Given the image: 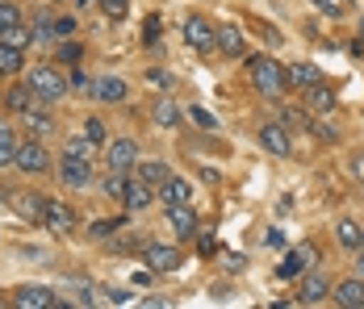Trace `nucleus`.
Here are the masks:
<instances>
[{"label":"nucleus","instance_id":"f257e3e1","mask_svg":"<svg viewBox=\"0 0 364 309\" xmlns=\"http://www.w3.org/2000/svg\"><path fill=\"white\" fill-rule=\"evenodd\" d=\"M247 71H252L255 92H264L268 101H281V97H285L289 80H285V67H281L277 59H268V55H252V59H247Z\"/></svg>","mask_w":364,"mask_h":309},{"label":"nucleus","instance_id":"f03ea898","mask_svg":"<svg viewBox=\"0 0 364 309\" xmlns=\"http://www.w3.org/2000/svg\"><path fill=\"white\" fill-rule=\"evenodd\" d=\"M30 88H34V97L42 104H50V101H63L68 92H72V84L63 80V71H55V67H30V80H26Z\"/></svg>","mask_w":364,"mask_h":309},{"label":"nucleus","instance_id":"7ed1b4c3","mask_svg":"<svg viewBox=\"0 0 364 309\" xmlns=\"http://www.w3.org/2000/svg\"><path fill=\"white\" fill-rule=\"evenodd\" d=\"M314 264H318V242H297L289 255L281 259L277 276H281V280H293V276H306Z\"/></svg>","mask_w":364,"mask_h":309},{"label":"nucleus","instance_id":"20e7f679","mask_svg":"<svg viewBox=\"0 0 364 309\" xmlns=\"http://www.w3.org/2000/svg\"><path fill=\"white\" fill-rule=\"evenodd\" d=\"M13 163H17L26 175L50 172V155H46V146H42L38 138H30V142H17V159H13Z\"/></svg>","mask_w":364,"mask_h":309},{"label":"nucleus","instance_id":"39448f33","mask_svg":"<svg viewBox=\"0 0 364 309\" xmlns=\"http://www.w3.org/2000/svg\"><path fill=\"white\" fill-rule=\"evenodd\" d=\"M105 163H109V172H134L139 168V142L134 138H113L109 151H105Z\"/></svg>","mask_w":364,"mask_h":309},{"label":"nucleus","instance_id":"423d86ee","mask_svg":"<svg viewBox=\"0 0 364 309\" xmlns=\"http://www.w3.org/2000/svg\"><path fill=\"white\" fill-rule=\"evenodd\" d=\"M9 305H17V309H55L59 297H55L50 288H42V284H21V288L9 297Z\"/></svg>","mask_w":364,"mask_h":309},{"label":"nucleus","instance_id":"0eeeda50","mask_svg":"<svg viewBox=\"0 0 364 309\" xmlns=\"http://www.w3.org/2000/svg\"><path fill=\"white\" fill-rule=\"evenodd\" d=\"M143 259L151 272H176L184 264V255L176 251V246H164V242H146L143 246Z\"/></svg>","mask_w":364,"mask_h":309},{"label":"nucleus","instance_id":"6e6552de","mask_svg":"<svg viewBox=\"0 0 364 309\" xmlns=\"http://www.w3.org/2000/svg\"><path fill=\"white\" fill-rule=\"evenodd\" d=\"M181 30H184V42H188L197 55H210V50H218V46H214V26H210L205 17H188Z\"/></svg>","mask_w":364,"mask_h":309},{"label":"nucleus","instance_id":"1a4fd4ad","mask_svg":"<svg viewBox=\"0 0 364 309\" xmlns=\"http://www.w3.org/2000/svg\"><path fill=\"white\" fill-rule=\"evenodd\" d=\"M259 146H264L272 159H289V151H293L289 130H285L281 121H268V126H259Z\"/></svg>","mask_w":364,"mask_h":309},{"label":"nucleus","instance_id":"9d476101","mask_svg":"<svg viewBox=\"0 0 364 309\" xmlns=\"http://www.w3.org/2000/svg\"><path fill=\"white\" fill-rule=\"evenodd\" d=\"M168 226H172L176 239H197L201 234V222H197L193 205H168Z\"/></svg>","mask_w":364,"mask_h":309},{"label":"nucleus","instance_id":"9b49d317","mask_svg":"<svg viewBox=\"0 0 364 309\" xmlns=\"http://www.w3.org/2000/svg\"><path fill=\"white\" fill-rule=\"evenodd\" d=\"M331 297V280L323 272H306L301 276V284H297V301L301 305H318V301H327Z\"/></svg>","mask_w":364,"mask_h":309},{"label":"nucleus","instance_id":"f8f14e48","mask_svg":"<svg viewBox=\"0 0 364 309\" xmlns=\"http://www.w3.org/2000/svg\"><path fill=\"white\" fill-rule=\"evenodd\" d=\"M151 201H155V188H151V184H146L139 172H130V184H126L122 209H126V213H139V209H146Z\"/></svg>","mask_w":364,"mask_h":309},{"label":"nucleus","instance_id":"ddd939ff","mask_svg":"<svg viewBox=\"0 0 364 309\" xmlns=\"http://www.w3.org/2000/svg\"><path fill=\"white\" fill-rule=\"evenodd\" d=\"M214 46H218L226 59H243V50H247V38L239 26H214Z\"/></svg>","mask_w":364,"mask_h":309},{"label":"nucleus","instance_id":"4468645a","mask_svg":"<svg viewBox=\"0 0 364 309\" xmlns=\"http://www.w3.org/2000/svg\"><path fill=\"white\" fill-rule=\"evenodd\" d=\"M126 80H117V75H97L92 80V88H88V97H97V101H105V104H122L126 101Z\"/></svg>","mask_w":364,"mask_h":309},{"label":"nucleus","instance_id":"2eb2a0df","mask_svg":"<svg viewBox=\"0 0 364 309\" xmlns=\"http://www.w3.org/2000/svg\"><path fill=\"white\" fill-rule=\"evenodd\" d=\"M46 230H55V234H72L75 226V209L63 205V201H46V222H42Z\"/></svg>","mask_w":364,"mask_h":309},{"label":"nucleus","instance_id":"dca6fc26","mask_svg":"<svg viewBox=\"0 0 364 309\" xmlns=\"http://www.w3.org/2000/svg\"><path fill=\"white\" fill-rule=\"evenodd\" d=\"M13 201V209L30 222V226H38V222H46V201L38 197V193H17V197H9Z\"/></svg>","mask_w":364,"mask_h":309},{"label":"nucleus","instance_id":"f3484780","mask_svg":"<svg viewBox=\"0 0 364 309\" xmlns=\"http://www.w3.org/2000/svg\"><path fill=\"white\" fill-rule=\"evenodd\" d=\"M285 80H289L297 92H306V88L323 84V71L314 67V63H289V67H285Z\"/></svg>","mask_w":364,"mask_h":309},{"label":"nucleus","instance_id":"a211bd4d","mask_svg":"<svg viewBox=\"0 0 364 309\" xmlns=\"http://www.w3.org/2000/svg\"><path fill=\"white\" fill-rule=\"evenodd\" d=\"M59 175H63V184L80 188V184H88V180H92V159H72V155H63Z\"/></svg>","mask_w":364,"mask_h":309},{"label":"nucleus","instance_id":"6ab92c4d","mask_svg":"<svg viewBox=\"0 0 364 309\" xmlns=\"http://www.w3.org/2000/svg\"><path fill=\"white\" fill-rule=\"evenodd\" d=\"M159 197H164V205H193V184L181 180V175H168V184L159 188Z\"/></svg>","mask_w":364,"mask_h":309},{"label":"nucleus","instance_id":"aec40b11","mask_svg":"<svg viewBox=\"0 0 364 309\" xmlns=\"http://www.w3.org/2000/svg\"><path fill=\"white\" fill-rule=\"evenodd\" d=\"M335 301H339L343 309H364V276L335 284Z\"/></svg>","mask_w":364,"mask_h":309},{"label":"nucleus","instance_id":"412c9836","mask_svg":"<svg viewBox=\"0 0 364 309\" xmlns=\"http://www.w3.org/2000/svg\"><path fill=\"white\" fill-rule=\"evenodd\" d=\"M4 104H9L13 113H21V117H26V113L38 109L42 101L34 97V88H30V84H21V88H9V92H4Z\"/></svg>","mask_w":364,"mask_h":309},{"label":"nucleus","instance_id":"4be33fe9","mask_svg":"<svg viewBox=\"0 0 364 309\" xmlns=\"http://www.w3.org/2000/svg\"><path fill=\"white\" fill-rule=\"evenodd\" d=\"M134 172H139V175H143V180H146V184H151V188L159 193V188L168 184V175H172V168H168L164 159H143V163H139Z\"/></svg>","mask_w":364,"mask_h":309},{"label":"nucleus","instance_id":"5701e85b","mask_svg":"<svg viewBox=\"0 0 364 309\" xmlns=\"http://www.w3.org/2000/svg\"><path fill=\"white\" fill-rule=\"evenodd\" d=\"M151 117H155V126L172 130V126H181V104L164 97V101H155V109H151Z\"/></svg>","mask_w":364,"mask_h":309},{"label":"nucleus","instance_id":"b1692460","mask_svg":"<svg viewBox=\"0 0 364 309\" xmlns=\"http://www.w3.org/2000/svg\"><path fill=\"white\" fill-rule=\"evenodd\" d=\"M21 67H26V50H21V46H9V42H0V75H17Z\"/></svg>","mask_w":364,"mask_h":309},{"label":"nucleus","instance_id":"393cba45","mask_svg":"<svg viewBox=\"0 0 364 309\" xmlns=\"http://www.w3.org/2000/svg\"><path fill=\"white\" fill-rule=\"evenodd\" d=\"M306 104H310L314 113H331V109H335V92L327 88V80L314 84V88H306Z\"/></svg>","mask_w":364,"mask_h":309},{"label":"nucleus","instance_id":"a878e982","mask_svg":"<svg viewBox=\"0 0 364 309\" xmlns=\"http://www.w3.org/2000/svg\"><path fill=\"white\" fill-rule=\"evenodd\" d=\"M335 239L343 242L348 251H356V246L364 242V226H360V222H352V217H343V222L335 226Z\"/></svg>","mask_w":364,"mask_h":309},{"label":"nucleus","instance_id":"bb28decb","mask_svg":"<svg viewBox=\"0 0 364 309\" xmlns=\"http://www.w3.org/2000/svg\"><path fill=\"white\" fill-rule=\"evenodd\" d=\"M17 159V138H13V130L0 121V168H9Z\"/></svg>","mask_w":364,"mask_h":309},{"label":"nucleus","instance_id":"cd10ccee","mask_svg":"<svg viewBox=\"0 0 364 309\" xmlns=\"http://www.w3.org/2000/svg\"><path fill=\"white\" fill-rule=\"evenodd\" d=\"M34 30H30V26H26V21H21V26H13V30H4V34H0V42H9V46H21V50H26V46H30V42H34Z\"/></svg>","mask_w":364,"mask_h":309},{"label":"nucleus","instance_id":"c85d7f7f","mask_svg":"<svg viewBox=\"0 0 364 309\" xmlns=\"http://www.w3.org/2000/svg\"><path fill=\"white\" fill-rule=\"evenodd\" d=\"M26 17H21V4H13V0H0V34L4 30H13V26H21Z\"/></svg>","mask_w":364,"mask_h":309},{"label":"nucleus","instance_id":"c756f323","mask_svg":"<svg viewBox=\"0 0 364 309\" xmlns=\"http://www.w3.org/2000/svg\"><path fill=\"white\" fill-rule=\"evenodd\" d=\"M281 126L285 130H310V113L306 109H285L281 113Z\"/></svg>","mask_w":364,"mask_h":309},{"label":"nucleus","instance_id":"7c9ffc66","mask_svg":"<svg viewBox=\"0 0 364 309\" xmlns=\"http://www.w3.org/2000/svg\"><path fill=\"white\" fill-rule=\"evenodd\" d=\"M126 184H130V175L126 172H109V180H105V197L122 201V197H126Z\"/></svg>","mask_w":364,"mask_h":309},{"label":"nucleus","instance_id":"2f4dec72","mask_svg":"<svg viewBox=\"0 0 364 309\" xmlns=\"http://www.w3.org/2000/svg\"><path fill=\"white\" fill-rule=\"evenodd\" d=\"M26 126L34 130V138H42V134H50V126H55V121H50L46 113H38V109H30V113H26Z\"/></svg>","mask_w":364,"mask_h":309},{"label":"nucleus","instance_id":"473e14b6","mask_svg":"<svg viewBox=\"0 0 364 309\" xmlns=\"http://www.w3.org/2000/svg\"><path fill=\"white\" fill-rule=\"evenodd\" d=\"M84 138H88L92 146H105V121H101V117H88V121H84Z\"/></svg>","mask_w":364,"mask_h":309},{"label":"nucleus","instance_id":"72a5a7b5","mask_svg":"<svg viewBox=\"0 0 364 309\" xmlns=\"http://www.w3.org/2000/svg\"><path fill=\"white\" fill-rule=\"evenodd\" d=\"M101 13H105L109 21H122V17L130 13V0H101Z\"/></svg>","mask_w":364,"mask_h":309},{"label":"nucleus","instance_id":"f704fd0d","mask_svg":"<svg viewBox=\"0 0 364 309\" xmlns=\"http://www.w3.org/2000/svg\"><path fill=\"white\" fill-rule=\"evenodd\" d=\"M80 55H84V50H80V42H72V38H63V42H59V59H63L68 67L80 63Z\"/></svg>","mask_w":364,"mask_h":309},{"label":"nucleus","instance_id":"c9c22d12","mask_svg":"<svg viewBox=\"0 0 364 309\" xmlns=\"http://www.w3.org/2000/svg\"><path fill=\"white\" fill-rule=\"evenodd\" d=\"M63 155H72V159H88V155H92V142H88V138H72V142L63 146Z\"/></svg>","mask_w":364,"mask_h":309},{"label":"nucleus","instance_id":"e433bc0d","mask_svg":"<svg viewBox=\"0 0 364 309\" xmlns=\"http://www.w3.org/2000/svg\"><path fill=\"white\" fill-rule=\"evenodd\" d=\"M75 34V17H55V26H50V38H72Z\"/></svg>","mask_w":364,"mask_h":309},{"label":"nucleus","instance_id":"4c0bfd02","mask_svg":"<svg viewBox=\"0 0 364 309\" xmlns=\"http://www.w3.org/2000/svg\"><path fill=\"white\" fill-rule=\"evenodd\" d=\"M188 117H193V121H197V130H214V126H218V121H214V117H210V113H205V109H197V104H193V109H188Z\"/></svg>","mask_w":364,"mask_h":309},{"label":"nucleus","instance_id":"58836bf2","mask_svg":"<svg viewBox=\"0 0 364 309\" xmlns=\"http://www.w3.org/2000/svg\"><path fill=\"white\" fill-rule=\"evenodd\" d=\"M117 226H126V222H92V230H88V234H92V239H109Z\"/></svg>","mask_w":364,"mask_h":309},{"label":"nucleus","instance_id":"ea45409f","mask_svg":"<svg viewBox=\"0 0 364 309\" xmlns=\"http://www.w3.org/2000/svg\"><path fill=\"white\" fill-rule=\"evenodd\" d=\"M143 38H146V42H155V38H159V17H146V30H143Z\"/></svg>","mask_w":364,"mask_h":309},{"label":"nucleus","instance_id":"a19ab883","mask_svg":"<svg viewBox=\"0 0 364 309\" xmlns=\"http://www.w3.org/2000/svg\"><path fill=\"white\" fill-rule=\"evenodd\" d=\"M243 264H247L243 255H226V272H243Z\"/></svg>","mask_w":364,"mask_h":309},{"label":"nucleus","instance_id":"79ce46f5","mask_svg":"<svg viewBox=\"0 0 364 309\" xmlns=\"http://www.w3.org/2000/svg\"><path fill=\"white\" fill-rule=\"evenodd\" d=\"M310 130H314V134H318V138H327V142H335V138H339V134H335V130H331V126H310Z\"/></svg>","mask_w":364,"mask_h":309},{"label":"nucleus","instance_id":"37998d69","mask_svg":"<svg viewBox=\"0 0 364 309\" xmlns=\"http://www.w3.org/2000/svg\"><path fill=\"white\" fill-rule=\"evenodd\" d=\"M105 293H109V301H117V305H122V301H130V293H126V288H105Z\"/></svg>","mask_w":364,"mask_h":309},{"label":"nucleus","instance_id":"c03bdc74","mask_svg":"<svg viewBox=\"0 0 364 309\" xmlns=\"http://www.w3.org/2000/svg\"><path fill=\"white\" fill-rule=\"evenodd\" d=\"M314 4H318V9H327L331 17H339V0H314Z\"/></svg>","mask_w":364,"mask_h":309},{"label":"nucleus","instance_id":"a18cd8bd","mask_svg":"<svg viewBox=\"0 0 364 309\" xmlns=\"http://www.w3.org/2000/svg\"><path fill=\"white\" fill-rule=\"evenodd\" d=\"M268 246H285V234L281 230H268Z\"/></svg>","mask_w":364,"mask_h":309},{"label":"nucleus","instance_id":"49530a36","mask_svg":"<svg viewBox=\"0 0 364 309\" xmlns=\"http://www.w3.org/2000/svg\"><path fill=\"white\" fill-rule=\"evenodd\" d=\"M352 175H356V180H364V155H360V159H352Z\"/></svg>","mask_w":364,"mask_h":309},{"label":"nucleus","instance_id":"de8ad7c7","mask_svg":"<svg viewBox=\"0 0 364 309\" xmlns=\"http://www.w3.org/2000/svg\"><path fill=\"white\" fill-rule=\"evenodd\" d=\"M356 272L364 276V246H356Z\"/></svg>","mask_w":364,"mask_h":309},{"label":"nucleus","instance_id":"09e8293b","mask_svg":"<svg viewBox=\"0 0 364 309\" xmlns=\"http://www.w3.org/2000/svg\"><path fill=\"white\" fill-rule=\"evenodd\" d=\"M92 4H97V0H80V9H92Z\"/></svg>","mask_w":364,"mask_h":309},{"label":"nucleus","instance_id":"8fccbe9b","mask_svg":"<svg viewBox=\"0 0 364 309\" xmlns=\"http://www.w3.org/2000/svg\"><path fill=\"white\" fill-rule=\"evenodd\" d=\"M360 246H364V242H360Z\"/></svg>","mask_w":364,"mask_h":309}]
</instances>
